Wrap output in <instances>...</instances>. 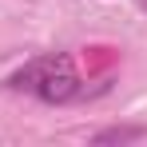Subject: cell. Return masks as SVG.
<instances>
[{
    "mask_svg": "<svg viewBox=\"0 0 147 147\" xmlns=\"http://www.w3.org/2000/svg\"><path fill=\"white\" fill-rule=\"evenodd\" d=\"M8 88L28 92V96L44 99V103H72L84 92L72 56H40V60H28L16 76H8Z\"/></svg>",
    "mask_w": 147,
    "mask_h": 147,
    "instance_id": "1",
    "label": "cell"
},
{
    "mask_svg": "<svg viewBox=\"0 0 147 147\" xmlns=\"http://www.w3.org/2000/svg\"><path fill=\"white\" fill-rule=\"evenodd\" d=\"M143 135H147L143 127H107L96 135V143H131V139H143Z\"/></svg>",
    "mask_w": 147,
    "mask_h": 147,
    "instance_id": "2",
    "label": "cell"
}]
</instances>
